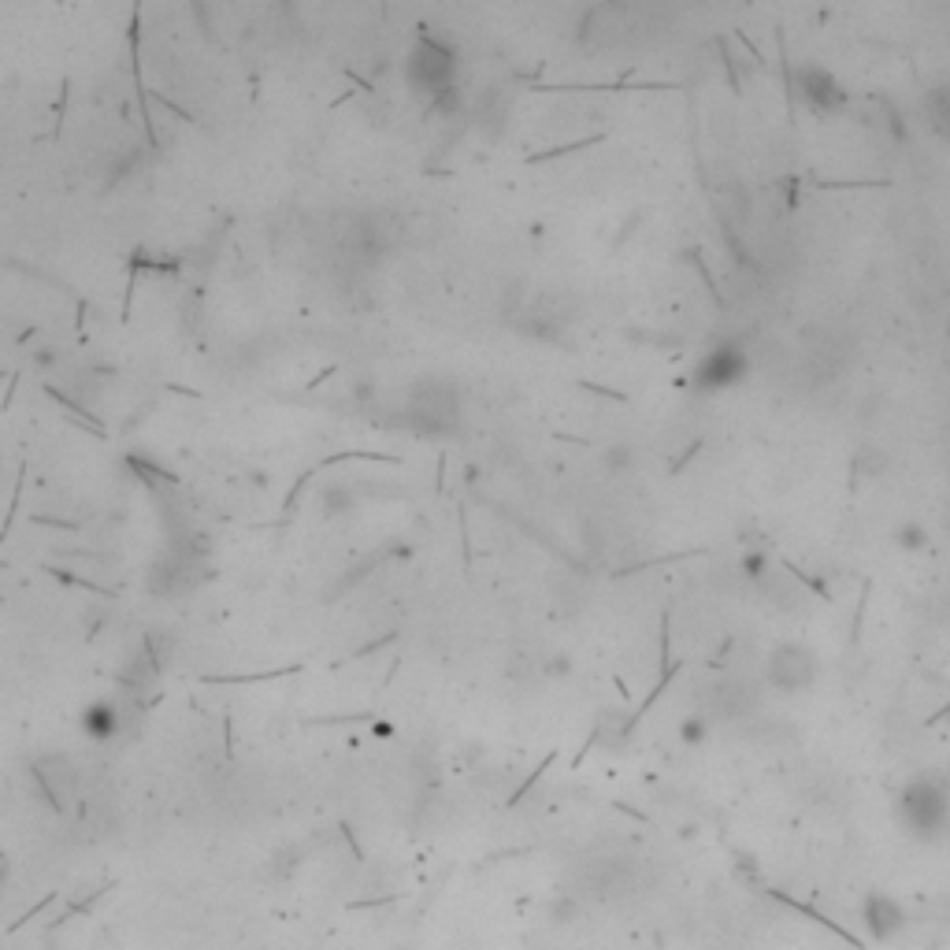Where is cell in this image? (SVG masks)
I'll use <instances>...</instances> for the list:
<instances>
[{"instance_id":"obj_1","label":"cell","mask_w":950,"mask_h":950,"mask_svg":"<svg viewBox=\"0 0 950 950\" xmlns=\"http://www.w3.org/2000/svg\"><path fill=\"white\" fill-rule=\"evenodd\" d=\"M739 375H746V357L739 349H716V353H709V360L698 367V379L706 382V390H724V386L735 382Z\"/></svg>"},{"instance_id":"obj_2","label":"cell","mask_w":950,"mask_h":950,"mask_svg":"<svg viewBox=\"0 0 950 950\" xmlns=\"http://www.w3.org/2000/svg\"><path fill=\"white\" fill-rule=\"evenodd\" d=\"M802 97L809 101V108H817V112H831V108L843 104L839 82L821 67H802Z\"/></svg>"},{"instance_id":"obj_3","label":"cell","mask_w":950,"mask_h":950,"mask_svg":"<svg viewBox=\"0 0 950 950\" xmlns=\"http://www.w3.org/2000/svg\"><path fill=\"white\" fill-rule=\"evenodd\" d=\"M865 924L872 928V936L887 939V936H895L899 928H902V914H899V906L891 902V899H877V895H872L865 902Z\"/></svg>"},{"instance_id":"obj_4","label":"cell","mask_w":950,"mask_h":950,"mask_svg":"<svg viewBox=\"0 0 950 950\" xmlns=\"http://www.w3.org/2000/svg\"><path fill=\"white\" fill-rule=\"evenodd\" d=\"M82 728L93 743H108L115 731H120V713H115L112 702H93L86 713H82Z\"/></svg>"},{"instance_id":"obj_5","label":"cell","mask_w":950,"mask_h":950,"mask_svg":"<svg viewBox=\"0 0 950 950\" xmlns=\"http://www.w3.org/2000/svg\"><path fill=\"white\" fill-rule=\"evenodd\" d=\"M320 506L327 509V513H349L357 506V498H353V487H345V483H331V487H323V494H320Z\"/></svg>"},{"instance_id":"obj_6","label":"cell","mask_w":950,"mask_h":950,"mask_svg":"<svg viewBox=\"0 0 950 950\" xmlns=\"http://www.w3.org/2000/svg\"><path fill=\"white\" fill-rule=\"evenodd\" d=\"M895 542H899L902 550H909V553L924 550V546H928V531H924V523H921V520H906L902 528L895 531Z\"/></svg>"},{"instance_id":"obj_7","label":"cell","mask_w":950,"mask_h":950,"mask_svg":"<svg viewBox=\"0 0 950 950\" xmlns=\"http://www.w3.org/2000/svg\"><path fill=\"white\" fill-rule=\"evenodd\" d=\"M706 735H709V721H706V716H687V721L680 724V739L687 746H702Z\"/></svg>"},{"instance_id":"obj_8","label":"cell","mask_w":950,"mask_h":950,"mask_svg":"<svg viewBox=\"0 0 950 950\" xmlns=\"http://www.w3.org/2000/svg\"><path fill=\"white\" fill-rule=\"evenodd\" d=\"M743 575L753 579V583L768 579V557H765L761 550H746V553H743Z\"/></svg>"},{"instance_id":"obj_9","label":"cell","mask_w":950,"mask_h":950,"mask_svg":"<svg viewBox=\"0 0 950 950\" xmlns=\"http://www.w3.org/2000/svg\"><path fill=\"white\" fill-rule=\"evenodd\" d=\"M606 464H609L613 472H628L631 464H635V453H631V445H628V442H616L613 450L606 453Z\"/></svg>"},{"instance_id":"obj_10","label":"cell","mask_w":950,"mask_h":950,"mask_svg":"<svg viewBox=\"0 0 950 950\" xmlns=\"http://www.w3.org/2000/svg\"><path fill=\"white\" fill-rule=\"evenodd\" d=\"M817 186L821 189H865V186H887V179H861V182L858 179H850V182H836V179H831V182H817Z\"/></svg>"},{"instance_id":"obj_11","label":"cell","mask_w":950,"mask_h":950,"mask_svg":"<svg viewBox=\"0 0 950 950\" xmlns=\"http://www.w3.org/2000/svg\"><path fill=\"white\" fill-rule=\"evenodd\" d=\"M735 34H739V42H743V49H746V52L753 56V60H758V64H765V60H761V52H758V45H753V42H750V37H746L743 30H735Z\"/></svg>"},{"instance_id":"obj_12","label":"cell","mask_w":950,"mask_h":950,"mask_svg":"<svg viewBox=\"0 0 950 950\" xmlns=\"http://www.w3.org/2000/svg\"><path fill=\"white\" fill-rule=\"evenodd\" d=\"M946 338H950V323H946Z\"/></svg>"}]
</instances>
